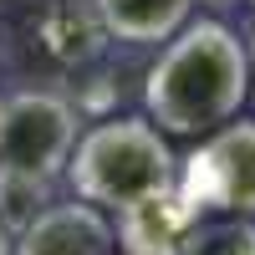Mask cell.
<instances>
[{
	"label": "cell",
	"mask_w": 255,
	"mask_h": 255,
	"mask_svg": "<svg viewBox=\"0 0 255 255\" xmlns=\"http://www.w3.org/2000/svg\"><path fill=\"white\" fill-rule=\"evenodd\" d=\"M199 209L184 189H163V194H148L138 204L118 209V225H113V240L123 255H179L184 235L194 230Z\"/></svg>",
	"instance_id": "8992f818"
},
{
	"label": "cell",
	"mask_w": 255,
	"mask_h": 255,
	"mask_svg": "<svg viewBox=\"0 0 255 255\" xmlns=\"http://www.w3.org/2000/svg\"><path fill=\"white\" fill-rule=\"evenodd\" d=\"M97 15L118 41H168L189 20V0H97Z\"/></svg>",
	"instance_id": "52a82bcc"
},
{
	"label": "cell",
	"mask_w": 255,
	"mask_h": 255,
	"mask_svg": "<svg viewBox=\"0 0 255 255\" xmlns=\"http://www.w3.org/2000/svg\"><path fill=\"white\" fill-rule=\"evenodd\" d=\"M179 189L194 199V209L255 215V123L215 128L184 163Z\"/></svg>",
	"instance_id": "277c9868"
},
{
	"label": "cell",
	"mask_w": 255,
	"mask_h": 255,
	"mask_svg": "<svg viewBox=\"0 0 255 255\" xmlns=\"http://www.w3.org/2000/svg\"><path fill=\"white\" fill-rule=\"evenodd\" d=\"M250 5H255V0H250Z\"/></svg>",
	"instance_id": "7c38bea8"
},
{
	"label": "cell",
	"mask_w": 255,
	"mask_h": 255,
	"mask_svg": "<svg viewBox=\"0 0 255 255\" xmlns=\"http://www.w3.org/2000/svg\"><path fill=\"white\" fill-rule=\"evenodd\" d=\"M209 5H230V0H209Z\"/></svg>",
	"instance_id": "8fae6325"
},
{
	"label": "cell",
	"mask_w": 255,
	"mask_h": 255,
	"mask_svg": "<svg viewBox=\"0 0 255 255\" xmlns=\"http://www.w3.org/2000/svg\"><path fill=\"white\" fill-rule=\"evenodd\" d=\"M113 220L97 204H46L10 240V255H113Z\"/></svg>",
	"instance_id": "5b68a950"
},
{
	"label": "cell",
	"mask_w": 255,
	"mask_h": 255,
	"mask_svg": "<svg viewBox=\"0 0 255 255\" xmlns=\"http://www.w3.org/2000/svg\"><path fill=\"white\" fill-rule=\"evenodd\" d=\"M0 255H10V230L0 225Z\"/></svg>",
	"instance_id": "30bf717a"
},
{
	"label": "cell",
	"mask_w": 255,
	"mask_h": 255,
	"mask_svg": "<svg viewBox=\"0 0 255 255\" xmlns=\"http://www.w3.org/2000/svg\"><path fill=\"white\" fill-rule=\"evenodd\" d=\"M179 255H255V225L245 215H225V220H204V225L194 220Z\"/></svg>",
	"instance_id": "ba28073f"
},
{
	"label": "cell",
	"mask_w": 255,
	"mask_h": 255,
	"mask_svg": "<svg viewBox=\"0 0 255 255\" xmlns=\"http://www.w3.org/2000/svg\"><path fill=\"white\" fill-rule=\"evenodd\" d=\"M245 97H250L245 41L220 20H184L143 82L148 123L158 133H184V138L235 123Z\"/></svg>",
	"instance_id": "6da1fadb"
},
{
	"label": "cell",
	"mask_w": 255,
	"mask_h": 255,
	"mask_svg": "<svg viewBox=\"0 0 255 255\" xmlns=\"http://www.w3.org/2000/svg\"><path fill=\"white\" fill-rule=\"evenodd\" d=\"M77 143V113L56 92H15L0 102V168L56 179Z\"/></svg>",
	"instance_id": "3957f363"
},
{
	"label": "cell",
	"mask_w": 255,
	"mask_h": 255,
	"mask_svg": "<svg viewBox=\"0 0 255 255\" xmlns=\"http://www.w3.org/2000/svg\"><path fill=\"white\" fill-rule=\"evenodd\" d=\"M46 204H51V179L5 174V168H0V225H5L10 235H20Z\"/></svg>",
	"instance_id": "9c48e42d"
},
{
	"label": "cell",
	"mask_w": 255,
	"mask_h": 255,
	"mask_svg": "<svg viewBox=\"0 0 255 255\" xmlns=\"http://www.w3.org/2000/svg\"><path fill=\"white\" fill-rule=\"evenodd\" d=\"M67 179L82 204H97L102 215H118V209L138 204L148 194L174 189L179 158L148 118H113V123L87 128L72 143Z\"/></svg>",
	"instance_id": "7a4b0ae2"
}]
</instances>
